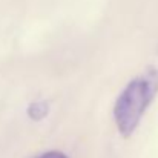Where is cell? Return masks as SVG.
I'll return each mask as SVG.
<instances>
[{
    "label": "cell",
    "mask_w": 158,
    "mask_h": 158,
    "mask_svg": "<svg viewBox=\"0 0 158 158\" xmlns=\"http://www.w3.org/2000/svg\"><path fill=\"white\" fill-rule=\"evenodd\" d=\"M158 94V69L149 68L131 80L114 105V120L118 132L129 137L138 127L143 115Z\"/></svg>",
    "instance_id": "1"
},
{
    "label": "cell",
    "mask_w": 158,
    "mask_h": 158,
    "mask_svg": "<svg viewBox=\"0 0 158 158\" xmlns=\"http://www.w3.org/2000/svg\"><path fill=\"white\" fill-rule=\"evenodd\" d=\"M48 114V103L45 102H37L28 107V115L32 120H42L45 115Z\"/></svg>",
    "instance_id": "2"
},
{
    "label": "cell",
    "mask_w": 158,
    "mask_h": 158,
    "mask_svg": "<svg viewBox=\"0 0 158 158\" xmlns=\"http://www.w3.org/2000/svg\"><path fill=\"white\" fill-rule=\"evenodd\" d=\"M37 158H69L66 154H63V152H58V151H49V152H45V154H42L40 157Z\"/></svg>",
    "instance_id": "3"
}]
</instances>
